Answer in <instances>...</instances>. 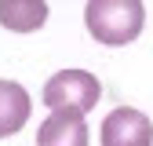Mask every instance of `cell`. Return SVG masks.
I'll list each match as a JSON object with an SVG mask.
<instances>
[{
  "mask_svg": "<svg viewBox=\"0 0 153 146\" xmlns=\"http://www.w3.org/2000/svg\"><path fill=\"white\" fill-rule=\"evenodd\" d=\"M48 22V0H0V26L11 33H33Z\"/></svg>",
  "mask_w": 153,
  "mask_h": 146,
  "instance_id": "cell-5",
  "label": "cell"
},
{
  "mask_svg": "<svg viewBox=\"0 0 153 146\" xmlns=\"http://www.w3.org/2000/svg\"><path fill=\"white\" fill-rule=\"evenodd\" d=\"M40 146H88V121L80 113H51L40 132H36Z\"/></svg>",
  "mask_w": 153,
  "mask_h": 146,
  "instance_id": "cell-4",
  "label": "cell"
},
{
  "mask_svg": "<svg viewBox=\"0 0 153 146\" xmlns=\"http://www.w3.org/2000/svg\"><path fill=\"white\" fill-rule=\"evenodd\" d=\"M99 139H102V146H153V121L142 110L117 106L102 121Z\"/></svg>",
  "mask_w": 153,
  "mask_h": 146,
  "instance_id": "cell-3",
  "label": "cell"
},
{
  "mask_svg": "<svg viewBox=\"0 0 153 146\" xmlns=\"http://www.w3.org/2000/svg\"><path fill=\"white\" fill-rule=\"evenodd\" d=\"M146 11L142 0H88L84 4V26L99 44L120 48L131 44L142 33Z\"/></svg>",
  "mask_w": 153,
  "mask_h": 146,
  "instance_id": "cell-1",
  "label": "cell"
},
{
  "mask_svg": "<svg viewBox=\"0 0 153 146\" xmlns=\"http://www.w3.org/2000/svg\"><path fill=\"white\" fill-rule=\"evenodd\" d=\"M102 99V84L88 69H59L44 84V106L51 113H88Z\"/></svg>",
  "mask_w": 153,
  "mask_h": 146,
  "instance_id": "cell-2",
  "label": "cell"
},
{
  "mask_svg": "<svg viewBox=\"0 0 153 146\" xmlns=\"http://www.w3.org/2000/svg\"><path fill=\"white\" fill-rule=\"evenodd\" d=\"M29 121V95L22 84L0 80V139H7L15 132H22Z\"/></svg>",
  "mask_w": 153,
  "mask_h": 146,
  "instance_id": "cell-6",
  "label": "cell"
}]
</instances>
